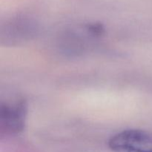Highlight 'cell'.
<instances>
[{"label": "cell", "mask_w": 152, "mask_h": 152, "mask_svg": "<svg viewBox=\"0 0 152 152\" xmlns=\"http://www.w3.org/2000/svg\"><path fill=\"white\" fill-rule=\"evenodd\" d=\"M108 145L114 152H152V134L127 129L111 137Z\"/></svg>", "instance_id": "obj_1"}, {"label": "cell", "mask_w": 152, "mask_h": 152, "mask_svg": "<svg viewBox=\"0 0 152 152\" xmlns=\"http://www.w3.org/2000/svg\"><path fill=\"white\" fill-rule=\"evenodd\" d=\"M27 106L23 101L13 103H1L0 108V129L1 132L16 134L25 126Z\"/></svg>", "instance_id": "obj_2"}, {"label": "cell", "mask_w": 152, "mask_h": 152, "mask_svg": "<svg viewBox=\"0 0 152 152\" xmlns=\"http://www.w3.org/2000/svg\"><path fill=\"white\" fill-rule=\"evenodd\" d=\"M88 30L90 31L91 34H94L96 36H100L104 34L105 32V29H104L103 26L100 24H91V25H88Z\"/></svg>", "instance_id": "obj_3"}]
</instances>
